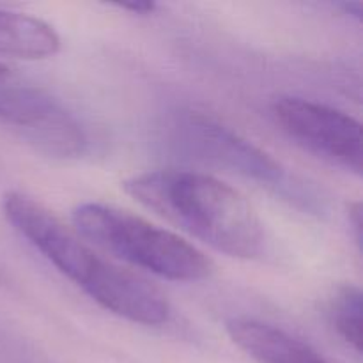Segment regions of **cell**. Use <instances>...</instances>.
<instances>
[{
    "label": "cell",
    "instance_id": "1",
    "mask_svg": "<svg viewBox=\"0 0 363 363\" xmlns=\"http://www.w3.org/2000/svg\"><path fill=\"white\" fill-rule=\"evenodd\" d=\"M2 211L13 229L92 301L117 318L145 326L169 321L170 305L158 287L103 257L74 227L21 191H7Z\"/></svg>",
    "mask_w": 363,
    "mask_h": 363
},
{
    "label": "cell",
    "instance_id": "2",
    "mask_svg": "<svg viewBox=\"0 0 363 363\" xmlns=\"http://www.w3.org/2000/svg\"><path fill=\"white\" fill-rule=\"evenodd\" d=\"M138 204L188 236L229 257L254 259L264 247V225L236 188L209 174L158 169L124 181Z\"/></svg>",
    "mask_w": 363,
    "mask_h": 363
},
{
    "label": "cell",
    "instance_id": "3",
    "mask_svg": "<svg viewBox=\"0 0 363 363\" xmlns=\"http://www.w3.org/2000/svg\"><path fill=\"white\" fill-rule=\"evenodd\" d=\"M73 227L92 247L117 261L172 282L211 277V259L179 234L116 206L84 202L71 215Z\"/></svg>",
    "mask_w": 363,
    "mask_h": 363
},
{
    "label": "cell",
    "instance_id": "4",
    "mask_svg": "<svg viewBox=\"0 0 363 363\" xmlns=\"http://www.w3.org/2000/svg\"><path fill=\"white\" fill-rule=\"evenodd\" d=\"M0 124L50 158H78L87 147V137L77 117L45 89L2 62Z\"/></svg>",
    "mask_w": 363,
    "mask_h": 363
},
{
    "label": "cell",
    "instance_id": "5",
    "mask_svg": "<svg viewBox=\"0 0 363 363\" xmlns=\"http://www.w3.org/2000/svg\"><path fill=\"white\" fill-rule=\"evenodd\" d=\"M176 128L188 151L204 162L275 188L282 195L303 202L308 209L315 206V199L305 195L301 183L294 181V177L291 179L275 158L215 117L202 112H186L181 116Z\"/></svg>",
    "mask_w": 363,
    "mask_h": 363
},
{
    "label": "cell",
    "instance_id": "6",
    "mask_svg": "<svg viewBox=\"0 0 363 363\" xmlns=\"http://www.w3.org/2000/svg\"><path fill=\"white\" fill-rule=\"evenodd\" d=\"M272 112L280 130L298 145L333 165L362 174V126L353 116L296 96L279 98Z\"/></svg>",
    "mask_w": 363,
    "mask_h": 363
},
{
    "label": "cell",
    "instance_id": "7",
    "mask_svg": "<svg viewBox=\"0 0 363 363\" xmlns=\"http://www.w3.org/2000/svg\"><path fill=\"white\" fill-rule=\"evenodd\" d=\"M225 328L230 340L257 363H332L307 342L272 323L234 318Z\"/></svg>",
    "mask_w": 363,
    "mask_h": 363
},
{
    "label": "cell",
    "instance_id": "8",
    "mask_svg": "<svg viewBox=\"0 0 363 363\" xmlns=\"http://www.w3.org/2000/svg\"><path fill=\"white\" fill-rule=\"evenodd\" d=\"M59 48L60 38L52 25L30 14L0 9V57L46 59Z\"/></svg>",
    "mask_w": 363,
    "mask_h": 363
},
{
    "label": "cell",
    "instance_id": "9",
    "mask_svg": "<svg viewBox=\"0 0 363 363\" xmlns=\"http://www.w3.org/2000/svg\"><path fill=\"white\" fill-rule=\"evenodd\" d=\"M362 291L358 286L347 284L342 286L335 293V296L330 301V321L335 328L337 335L353 347L357 353H362L363 332H362Z\"/></svg>",
    "mask_w": 363,
    "mask_h": 363
},
{
    "label": "cell",
    "instance_id": "10",
    "mask_svg": "<svg viewBox=\"0 0 363 363\" xmlns=\"http://www.w3.org/2000/svg\"><path fill=\"white\" fill-rule=\"evenodd\" d=\"M347 218H350V225L353 227L354 240H357L358 248H362V204L360 202H353L347 209Z\"/></svg>",
    "mask_w": 363,
    "mask_h": 363
},
{
    "label": "cell",
    "instance_id": "11",
    "mask_svg": "<svg viewBox=\"0 0 363 363\" xmlns=\"http://www.w3.org/2000/svg\"><path fill=\"white\" fill-rule=\"evenodd\" d=\"M121 9L131 11L133 14H142V16H147L152 14L158 9V4L155 2H128V4H119Z\"/></svg>",
    "mask_w": 363,
    "mask_h": 363
},
{
    "label": "cell",
    "instance_id": "12",
    "mask_svg": "<svg viewBox=\"0 0 363 363\" xmlns=\"http://www.w3.org/2000/svg\"><path fill=\"white\" fill-rule=\"evenodd\" d=\"M340 9H344V13L353 16L354 20H360L362 18V6L358 2H342L339 4Z\"/></svg>",
    "mask_w": 363,
    "mask_h": 363
}]
</instances>
